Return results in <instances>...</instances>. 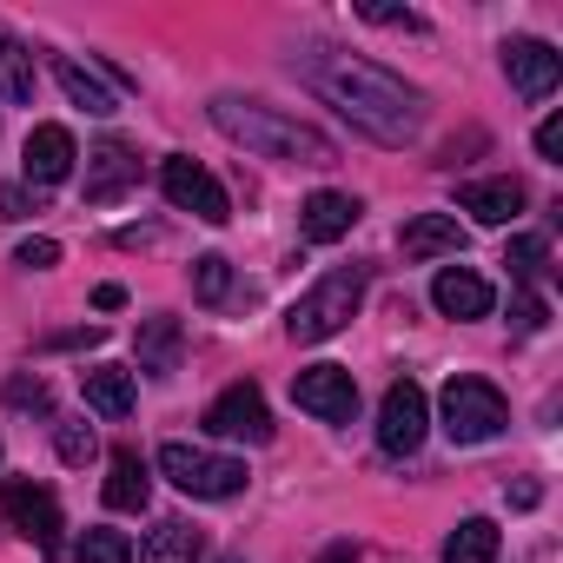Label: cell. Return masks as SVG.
<instances>
[{
	"instance_id": "cell-1",
	"label": "cell",
	"mask_w": 563,
	"mask_h": 563,
	"mask_svg": "<svg viewBox=\"0 0 563 563\" xmlns=\"http://www.w3.org/2000/svg\"><path fill=\"white\" fill-rule=\"evenodd\" d=\"M292 74H299L319 100H332L358 133H372L378 146H411V140L424 133V93L405 87L391 67H378V60H365V54L306 47V54H292Z\"/></svg>"
},
{
	"instance_id": "cell-2",
	"label": "cell",
	"mask_w": 563,
	"mask_h": 563,
	"mask_svg": "<svg viewBox=\"0 0 563 563\" xmlns=\"http://www.w3.org/2000/svg\"><path fill=\"white\" fill-rule=\"evenodd\" d=\"M212 126H219L225 140H239L245 153H258V159H299V166H332V159H339V146H332L325 133H312L306 120L278 113V107H265V100L219 93V100H212Z\"/></svg>"
},
{
	"instance_id": "cell-3",
	"label": "cell",
	"mask_w": 563,
	"mask_h": 563,
	"mask_svg": "<svg viewBox=\"0 0 563 563\" xmlns=\"http://www.w3.org/2000/svg\"><path fill=\"white\" fill-rule=\"evenodd\" d=\"M358 299H365V265H339V272H325L319 286L286 312L292 345H325V339H339V332L358 319Z\"/></svg>"
},
{
	"instance_id": "cell-4",
	"label": "cell",
	"mask_w": 563,
	"mask_h": 563,
	"mask_svg": "<svg viewBox=\"0 0 563 563\" xmlns=\"http://www.w3.org/2000/svg\"><path fill=\"white\" fill-rule=\"evenodd\" d=\"M504 424H510V405H504V391H497L490 378L457 372V378L444 385V438H451V444H490Z\"/></svg>"
},
{
	"instance_id": "cell-5",
	"label": "cell",
	"mask_w": 563,
	"mask_h": 563,
	"mask_svg": "<svg viewBox=\"0 0 563 563\" xmlns=\"http://www.w3.org/2000/svg\"><path fill=\"white\" fill-rule=\"evenodd\" d=\"M159 471H166L186 497H206V504H225V497L245 490V464H239V457H212V451H199V444H166V451H159Z\"/></svg>"
},
{
	"instance_id": "cell-6",
	"label": "cell",
	"mask_w": 563,
	"mask_h": 563,
	"mask_svg": "<svg viewBox=\"0 0 563 563\" xmlns=\"http://www.w3.org/2000/svg\"><path fill=\"white\" fill-rule=\"evenodd\" d=\"M159 186H166V199H173L179 212H192V219H206V225H225V219H232L225 186H219L199 159H166V166H159Z\"/></svg>"
},
{
	"instance_id": "cell-7",
	"label": "cell",
	"mask_w": 563,
	"mask_h": 563,
	"mask_svg": "<svg viewBox=\"0 0 563 563\" xmlns=\"http://www.w3.org/2000/svg\"><path fill=\"white\" fill-rule=\"evenodd\" d=\"M206 431H212V438H239V444H265V438H272L265 391H258V385H225V391L206 405Z\"/></svg>"
},
{
	"instance_id": "cell-8",
	"label": "cell",
	"mask_w": 563,
	"mask_h": 563,
	"mask_svg": "<svg viewBox=\"0 0 563 563\" xmlns=\"http://www.w3.org/2000/svg\"><path fill=\"white\" fill-rule=\"evenodd\" d=\"M292 398H299V411H312V418H325V424H352V418H358V385H352L345 365H312V372H299V378H292Z\"/></svg>"
},
{
	"instance_id": "cell-9",
	"label": "cell",
	"mask_w": 563,
	"mask_h": 563,
	"mask_svg": "<svg viewBox=\"0 0 563 563\" xmlns=\"http://www.w3.org/2000/svg\"><path fill=\"white\" fill-rule=\"evenodd\" d=\"M0 504H8V523L34 543V550H60V504H54V490L47 484H8V490H0Z\"/></svg>"
},
{
	"instance_id": "cell-10",
	"label": "cell",
	"mask_w": 563,
	"mask_h": 563,
	"mask_svg": "<svg viewBox=\"0 0 563 563\" xmlns=\"http://www.w3.org/2000/svg\"><path fill=\"white\" fill-rule=\"evenodd\" d=\"M424 424H431L424 391H418L411 378H398V385L385 391V405H378V444H385L391 457H411V451L424 444Z\"/></svg>"
},
{
	"instance_id": "cell-11",
	"label": "cell",
	"mask_w": 563,
	"mask_h": 563,
	"mask_svg": "<svg viewBox=\"0 0 563 563\" xmlns=\"http://www.w3.org/2000/svg\"><path fill=\"white\" fill-rule=\"evenodd\" d=\"M133 186H140L133 146H126V140H100V146L87 153V206H113V199H126Z\"/></svg>"
},
{
	"instance_id": "cell-12",
	"label": "cell",
	"mask_w": 563,
	"mask_h": 563,
	"mask_svg": "<svg viewBox=\"0 0 563 563\" xmlns=\"http://www.w3.org/2000/svg\"><path fill=\"white\" fill-rule=\"evenodd\" d=\"M431 306H438L444 319H484V312L497 306V292H490V278H484V272H471V265H444V272L431 278Z\"/></svg>"
},
{
	"instance_id": "cell-13",
	"label": "cell",
	"mask_w": 563,
	"mask_h": 563,
	"mask_svg": "<svg viewBox=\"0 0 563 563\" xmlns=\"http://www.w3.org/2000/svg\"><path fill=\"white\" fill-rule=\"evenodd\" d=\"M504 74H510V87H517L523 100H543V93L563 80V54H556L550 41H510V47H504Z\"/></svg>"
},
{
	"instance_id": "cell-14",
	"label": "cell",
	"mask_w": 563,
	"mask_h": 563,
	"mask_svg": "<svg viewBox=\"0 0 563 563\" xmlns=\"http://www.w3.org/2000/svg\"><path fill=\"white\" fill-rule=\"evenodd\" d=\"M74 159H80V146H74L67 126H34L27 153H21V173H27V186H60L74 173Z\"/></svg>"
},
{
	"instance_id": "cell-15",
	"label": "cell",
	"mask_w": 563,
	"mask_h": 563,
	"mask_svg": "<svg viewBox=\"0 0 563 563\" xmlns=\"http://www.w3.org/2000/svg\"><path fill=\"white\" fill-rule=\"evenodd\" d=\"M398 252H405L411 265H424V258H444V252H464V225H457L451 212H418V219L398 232Z\"/></svg>"
},
{
	"instance_id": "cell-16",
	"label": "cell",
	"mask_w": 563,
	"mask_h": 563,
	"mask_svg": "<svg viewBox=\"0 0 563 563\" xmlns=\"http://www.w3.org/2000/svg\"><path fill=\"white\" fill-rule=\"evenodd\" d=\"M457 212H471L477 225H510L523 212V186L517 179H471L457 192Z\"/></svg>"
},
{
	"instance_id": "cell-17",
	"label": "cell",
	"mask_w": 563,
	"mask_h": 563,
	"mask_svg": "<svg viewBox=\"0 0 563 563\" xmlns=\"http://www.w3.org/2000/svg\"><path fill=\"white\" fill-rule=\"evenodd\" d=\"M299 225H306L312 245H339V239L358 225V199H352V192H312V199L299 206Z\"/></svg>"
},
{
	"instance_id": "cell-18",
	"label": "cell",
	"mask_w": 563,
	"mask_h": 563,
	"mask_svg": "<svg viewBox=\"0 0 563 563\" xmlns=\"http://www.w3.org/2000/svg\"><path fill=\"white\" fill-rule=\"evenodd\" d=\"M199 556H206V530H199V523H186V517L153 523V530H146V543H140V563H199Z\"/></svg>"
},
{
	"instance_id": "cell-19",
	"label": "cell",
	"mask_w": 563,
	"mask_h": 563,
	"mask_svg": "<svg viewBox=\"0 0 563 563\" xmlns=\"http://www.w3.org/2000/svg\"><path fill=\"white\" fill-rule=\"evenodd\" d=\"M54 80H60V93H67L74 107H87L93 120H107V113H120V93H113V87H107V80H100L93 67H80L74 54H60V60H54Z\"/></svg>"
},
{
	"instance_id": "cell-20",
	"label": "cell",
	"mask_w": 563,
	"mask_h": 563,
	"mask_svg": "<svg viewBox=\"0 0 563 563\" xmlns=\"http://www.w3.org/2000/svg\"><path fill=\"white\" fill-rule=\"evenodd\" d=\"M133 352H140V372L146 378H173L179 372V352H186V339H179V319H146L140 325V339H133Z\"/></svg>"
},
{
	"instance_id": "cell-21",
	"label": "cell",
	"mask_w": 563,
	"mask_h": 563,
	"mask_svg": "<svg viewBox=\"0 0 563 563\" xmlns=\"http://www.w3.org/2000/svg\"><path fill=\"white\" fill-rule=\"evenodd\" d=\"M146 497H153V471H146V457L140 451H113L107 457V504L113 510H146Z\"/></svg>"
},
{
	"instance_id": "cell-22",
	"label": "cell",
	"mask_w": 563,
	"mask_h": 563,
	"mask_svg": "<svg viewBox=\"0 0 563 563\" xmlns=\"http://www.w3.org/2000/svg\"><path fill=\"white\" fill-rule=\"evenodd\" d=\"M80 391H87V405H93L100 418H126V411H133V372H126V365H93V372H80Z\"/></svg>"
},
{
	"instance_id": "cell-23",
	"label": "cell",
	"mask_w": 563,
	"mask_h": 563,
	"mask_svg": "<svg viewBox=\"0 0 563 563\" xmlns=\"http://www.w3.org/2000/svg\"><path fill=\"white\" fill-rule=\"evenodd\" d=\"M444 563H497V523L490 517H464L444 537Z\"/></svg>"
},
{
	"instance_id": "cell-24",
	"label": "cell",
	"mask_w": 563,
	"mask_h": 563,
	"mask_svg": "<svg viewBox=\"0 0 563 563\" xmlns=\"http://www.w3.org/2000/svg\"><path fill=\"white\" fill-rule=\"evenodd\" d=\"M0 100L34 107V54L21 41H8V34H0Z\"/></svg>"
},
{
	"instance_id": "cell-25",
	"label": "cell",
	"mask_w": 563,
	"mask_h": 563,
	"mask_svg": "<svg viewBox=\"0 0 563 563\" xmlns=\"http://www.w3.org/2000/svg\"><path fill=\"white\" fill-rule=\"evenodd\" d=\"M225 292H232V265H225L219 252L192 258V299H199V306H225Z\"/></svg>"
},
{
	"instance_id": "cell-26",
	"label": "cell",
	"mask_w": 563,
	"mask_h": 563,
	"mask_svg": "<svg viewBox=\"0 0 563 563\" xmlns=\"http://www.w3.org/2000/svg\"><path fill=\"white\" fill-rule=\"evenodd\" d=\"M54 451H60V464H87V457L100 451V438H93L87 418H60V424H54Z\"/></svg>"
},
{
	"instance_id": "cell-27",
	"label": "cell",
	"mask_w": 563,
	"mask_h": 563,
	"mask_svg": "<svg viewBox=\"0 0 563 563\" xmlns=\"http://www.w3.org/2000/svg\"><path fill=\"white\" fill-rule=\"evenodd\" d=\"M80 563H133V537L126 530H87L80 537Z\"/></svg>"
},
{
	"instance_id": "cell-28",
	"label": "cell",
	"mask_w": 563,
	"mask_h": 563,
	"mask_svg": "<svg viewBox=\"0 0 563 563\" xmlns=\"http://www.w3.org/2000/svg\"><path fill=\"white\" fill-rule=\"evenodd\" d=\"M543 258H550V245H543V239H510V252H504V265H510L517 278H537V272H543Z\"/></svg>"
},
{
	"instance_id": "cell-29",
	"label": "cell",
	"mask_w": 563,
	"mask_h": 563,
	"mask_svg": "<svg viewBox=\"0 0 563 563\" xmlns=\"http://www.w3.org/2000/svg\"><path fill=\"white\" fill-rule=\"evenodd\" d=\"M358 21H372V27H405V34H418V27H424L411 8H378V0H358Z\"/></svg>"
},
{
	"instance_id": "cell-30",
	"label": "cell",
	"mask_w": 563,
	"mask_h": 563,
	"mask_svg": "<svg viewBox=\"0 0 563 563\" xmlns=\"http://www.w3.org/2000/svg\"><path fill=\"white\" fill-rule=\"evenodd\" d=\"M14 265H27V272H54V265H60V239H21Z\"/></svg>"
},
{
	"instance_id": "cell-31",
	"label": "cell",
	"mask_w": 563,
	"mask_h": 563,
	"mask_svg": "<svg viewBox=\"0 0 563 563\" xmlns=\"http://www.w3.org/2000/svg\"><path fill=\"white\" fill-rule=\"evenodd\" d=\"M8 405H21V411H47V385H41V378H8Z\"/></svg>"
},
{
	"instance_id": "cell-32",
	"label": "cell",
	"mask_w": 563,
	"mask_h": 563,
	"mask_svg": "<svg viewBox=\"0 0 563 563\" xmlns=\"http://www.w3.org/2000/svg\"><path fill=\"white\" fill-rule=\"evenodd\" d=\"M537 153H543L550 166H563V113H550V120L537 126Z\"/></svg>"
},
{
	"instance_id": "cell-33",
	"label": "cell",
	"mask_w": 563,
	"mask_h": 563,
	"mask_svg": "<svg viewBox=\"0 0 563 563\" xmlns=\"http://www.w3.org/2000/svg\"><path fill=\"white\" fill-rule=\"evenodd\" d=\"M27 212H41V206H34V192H21V186H0V225H8V219H27Z\"/></svg>"
},
{
	"instance_id": "cell-34",
	"label": "cell",
	"mask_w": 563,
	"mask_h": 563,
	"mask_svg": "<svg viewBox=\"0 0 563 563\" xmlns=\"http://www.w3.org/2000/svg\"><path fill=\"white\" fill-rule=\"evenodd\" d=\"M517 325L537 332V325H543V299H517Z\"/></svg>"
},
{
	"instance_id": "cell-35",
	"label": "cell",
	"mask_w": 563,
	"mask_h": 563,
	"mask_svg": "<svg viewBox=\"0 0 563 563\" xmlns=\"http://www.w3.org/2000/svg\"><path fill=\"white\" fill-rule=\"evenodd\" d=\"M93 306H100V312H120V306H126V292H120V286H100V292H93Z\"/></svg>"
},
{
	"instance_id": "cell-36",
	"label": "cell",
	"mask_w": 563,
	"mask_h": 563,
	"mask_svg": "<svg viewBox=\"0 0 563 563\" xmlns=\"http://www.w3.org/2000/svg\"><path fill=\"white\" fill-rule=\"evenodd\" d=\"M537 497H543L537 484H510V504H517V510H537Z\"/></svg>"
},
{
	"instance_id": "cell-37",
	"label": "cell",
	"mask_w": 563,
	"mask_h": 563,
	"mask_svg": "<svg viewBox=\"0 0 563 563\" xmlns=\"http://www.w3.org/2000/svg\"><path fill=\"white\" fill-rule=\"evenodd\" d=\"M219 563H245V556H219Z\"/></svg>"
},
{
	"instance_id": "cell-38",
	"label": "cell",
	"mask_w": 563,
	"mask_h": 563,
	"mask_svg": "<svg viewBox=\"0 0 563 563\" xmlns=\"http://www.w3.org/2000/svg\"><path fill=\"white\" fill-rule=\"evenodd\" d=\"M332 563H345V550H332Z\"/></svg>"
}]
</instances>
